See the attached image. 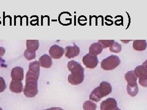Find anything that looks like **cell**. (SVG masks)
Instances as JSON below:
<instances>
[{
  "instance_id": "cell-21",
  "label": "cell",
  "mask_w": 147,
  "mask_h": 110,
  "mask_svg": "<svg viewBox=\"0 0 147 110\" xmlns=\"http://www.w3.org/2000/svg\"><path fill=\"white\" fill-rule=\"evenodd\" d=\"M6 85L5 81H4L3 77L0 76V93H3V92L6 89Z\"/></svg>"
},
{
  "instance_id": "cell-23",
  "label": "cell",
  "mask_w": 147,
  "mask_h": 110,
  "mask_svg": "<svg viewBox=\"0 0 147 110\" xmlns=\"http://www.w3.org/2000/svg\"><path fill=\"white\" fill-rule=\"evenodd\" d=\"M49 109L50 110H64L61 108H59V107H52V108H49Z\"/></svg>"
},
{
  "instance_id": "cell-13",
  "label": "cell",
  "mask_w": 147,
  "mask_h": 110,
  "mask_svg": "<svg viewBox=\"0 0 147 110\" xmlns=\"http://www.w3.org/2000/svg\"><path fill=\"white\" fill-rule=\"evenodd\" d=\"M12 80L22 81L24 79V68L21 67H16L12 68L11 71Z\"/></svg>"
},
{
  "instance_id": "cell-3",
  "label": "cell",
  "mask_w": 147,
  "mask_h": 110,
  "mask_svg": "<svg viewBox=\"0 0 147 110\" xmlns=\"http://www.w3.org/2000/svg\"><path fill=\"white\" fill-rule=\"evenodd\" d=\"M125 80L127 82V94L131 97H135L139 93V88L137 85V77L134 74V71L127 72L125 75Z\"/></svg>"
},
{
  "instance_id": "cell-24",
  "label": "cell",
  "mask_w": 147,
  "mask_h": 110,
  "mask_svg": "<svg viewBox=\"0 0 147 110\" xmlns=\"http://www.w3.org/2000/svg\"><path fill=\"white\" fill-rule=\"evenodd\" d=\"M113 110H121L120 109H119L118 107H117V108H116L115 109H113Z\"/></svg>"
},
{
  "instance_id": "cell-6",
  "label": "cell",
  "mask_w": 147,
  "mask_h": 110,
  "mask_svg": "<svg viewBox=\"0 0 147 110\" xmlns=\"http://www.w3.org/2000/svg\"><path fill=\"white\" fill-rule=\"evenodd\" d=\"M120 63V59L118 56L111 55L103 59L100 63V67L104 70H112L117 67Z\"/></svg>"
},
{
  "instance_id": "cell-12",
  "label": "cell",
  "mask_w": 147,
  "mask_h": 110,
  "mask_svg": "<svg viewBox=\"0 0 147 110\" xmlns=\"http://www.w3.org/2000/svg\"><path fill=\"white\" fill-rule=\"evenodd\" d=\"M117 102L113 98H108L100 104V110H113L117 108Z\"/></svg>"
},
{
  "instance_id": "cell-10",
  "label": "cell",
  "mask_w": 147,
  "mask_h": 110,
  "mask_svg": "<svg viewBox=\"0 0 147 110\" xmlns=\"http://www.w3.org/2000/svg\"><path fill=\"white\" fill-rule=\"evenodd\" d=\"M64 53V49L58 45H53L49 49V54L55 59H60Z\"/></svg>"
},
{
  "instance_id": "cell-25",
  "label": "cell",
  "mask_w": 147,
  "mask_h": 110,
  "mask_svg": "<svg viewBox=\"0 0 147 110\" xmlns=\"http://www.w3.org/2000/svg\"><path fill=\"white\" fill-rule=\"evenodd\" d=\"M0 110H3V109L1 108H0Z\"/></svg>"
},
{
  "instance_id": "cell-15",
  "label": "cell",
  "mask_w": 147,
  "mask_h": 110,
  "mask_svg": "<svg viewBox=\"0 0 147 110\" xmlns=\"http://www.w3.org/2000/svg\"><path fill=\"white\" fill-rule=\"evenodd\" d=\"M39 63L41 67L44 68H50L52 66V58L48 54H44L39 59Z\"/></svg>"
},
{
  "instance_id": "cell-1",
  "label": "cell",
  "mask_w": 147,
  "mask_h": 110,
  "mask_svg": "<svg viewBox=\"0 0 147 110\" xmlns=\"http://www.w3.org/2000/svg\"><path fill=\"white\" fill-rule=\"evenodd\" d=\"M68 70L71 72L68 76V81L72 85H78L81 84L84 80V68L80 64L72 60L67 64Z\"/></svg>"
},
{
  "instance_id": "cell-9",
  "label": "cell",
  "mask_w": 147,
  "mask_h": 110,
  "mask_svg": "<svg viewBox=\"0 0 147 110\" xmlns=\"http://www.w3.org/2000/svg\"><path fill=\"white\" fill-rule=\"evenodd\" d=\"M83 64L84 66L88 68H94L98 64V59L97 56H93L90 53L86 54L82 59Z\"/></svg>"
},
{
  "instance_id": "cell-17",
  "label": "cell",
  "mask_w": 147,
  "mask_h": 110,
  "mask_svg": "<svg viewBox=\"0 0 147 110\" xmlns=\"http://www.w3.org/2000/svg\"><path fill=\"white\" fill-rule=\"evenodd\" d=\"M147 47L145 40H135L133 42V48L136 51H144Z\"/></svg>"
},
{
  "instance_id": "cell-11",
  "label": "cell",
  "mask_w": 147,
  "mask_h": 110,
  "mask_svg": "<svg viewBox=\"0 0 147 110\" xmlns=\"http://www.w3.org/2000/svg\"><path fill=\"white\" fill-rule=\"evenodd\" d=\"M65 56L69 59H71L77 56L80 53V48L75 44L72 46H67L64 49Z\"/></svg>"
},
{
  "instance_id": "cell-14",
  "label": "cell",
  "mask_w": 147,
  "mask_h": 110,
  "mask_svg": "<svg viewBox=\"0 0 147 110\" xmlns=\"http://www.w3.org/2000/svg\"><path fill=\"white\" fill-rule=\"evenodd\" d=\"M9 89L11 92L14 93H21L24 91V85L22 81L12 80L10 85H9Z\"/></svg>"
},
{
  "instance_id": "cell-5",
  "label": "cell",
  "mask_w": 147,
  "mask_h": 110,
  "mask_svg": "<svg viewBox=\"0 0 147 110\" xmlns=\"http://www.w3.org/2000/svg\"><path fill=\"white\" fill-rule=\"evenodd\" d=\"M40 74V64L38 61L30 63L29 69L26 75L25 81H38Z\"/></svg>"
},
{
  "instance_id": "cell-2",
  "label": "cell",
  "mask_w": 147,
  "mask_h": 110,
  "mask_svg": "<svg viewBox=\"0 0 147 110\" xmlns=\"http://www.w3.org/2000/svg\"><path fill=\"white\" fill-rule=\"evenodd\" d=\"M112 91V87L109 82L102 81L100 82L99 86L96 88L90 95L89 99L94 102H99L100 99L108 95Z\"/></svg>"
},
{
  "instance_id": "cell-4",
  "label": "cell",
  "mask_w": 147,
  "mask_h": 110,
  "mask_svg": "<svg viewBox=\"0 0 147 110\" xmlns=\"http://www.w3.org/2000/svg\"><path fill=\"white\" fill-rule=\"evenodd\" d=\"M39 47L38 40H27L26 50L25 51L24 56L27 60L31 61L36 58V51Z\"/></svg>"
},
{
  "instance_id": "cell-20",
  "label": "cell",
  "mask_w": 147,
  "mask_h": 110,
  "mask_svg": "<svg viewBox=\"0 0 147 110\" xmlns=\"http://www.w3.org/2000/svg\"><path fill=\"white\" fill-rule=\"evenodd\" d=\"M114 42H115V40H98V43L102 45L104 48L110 47Z\"/></svg>"
},
{
  "instance_id": "cell-19",
  "label": "cell",
  "mask_w": 147,
  "mask_h": 110,
  "mask_svg": "<svg viewBox=\"0 0 147 110\" xmlns=\"http://www.w3.org/2000/svg\"><path fill=\"white\" fill-rule=\"evenodd\" d=\"M110 51L112 53H119L121 51V45L118 42H115L110 47Z\"/></svg>"
},
{
  "instance_id": "cell-7",
  "label": "cell",
  "mask_w": 147,
  "mask_h": 110,
  "mask_svg": "<svg viewBox=\"0 0 147 110\" xmlns=\"http://www.w3.org/2000/svg\"><path fill=\"white\" fill-rule=\"evenodd\" d=\"M134 73L136 76L139 78L140 85L143 87H147V60L142 65L136 67Z\"/></svg>"
},
{
  "instance_id": "cell-8",
  "label": "cell",
  "mask_w": 147,
  "mask_h": 110,
  "mask_svg": "<svg viewBox=\"0 0 147 110\" xmlns=\"http://www.w3.org/2000/svg\"><path fill=\"white\" fill-rule=\"evenodd\" d=\"M24 94L26 97L33 98L38 94V81H27L24 89Z\"/></svg>"
},
{
  "instance_id": "cell-22",
  "label": "cell",
  "mask_w": 147,
  "mask_h": 110,
  "mask_svg": "<svg viewBox=\"0 0 147 110\" xmlns=\"http://www.w3.org/2000/svg\"><path fill=\"white\" fill-rule=\"evenodd\" d=\"M6 52V50L4 48L0 47V56H3Z\"/></svg>"
},
{
  "instance_id": "cell-16",
  "label": "cell",
  "mask_w": 147,
  "mask_h": 110,
  "mask_svg": "<svg viewBox=\"0 0 147 110\" xmlns=\"http://www.w3.org/2000/svg\"><path fill=\"white\" fill-rule=\"evenodd\" d=\"M104 48L102 45L99 43H93L91 44L89 48V53L93 55V56H97L98 54H100L102 52Z\"/></svg>"
},
{
  "instance_id": "cell-18",
  "label": "cell",
  "mask_w": 147,
  "mask_h": 110,
  "mask_svg": "<svg viewBox=\"0 0 147 110\" xmlns=\"http://www.w3.org/2000/svg\"><path fill=\"white\" fill-rule=\"evenodd\" d=\"M83 108L84 110H96L97 108V105L91 100H88L84 102Z\"/></svg>"
},
{
  "instance_id": "cell-26",
  "label": "cell",
  "mask_w": 147,
  "mask_h": 110,
  "mask_svg": "<svg viewBox=\"0 0 147 110\" xmlns=\"http://www.w3.org/2000/svg\"><path fill=\"white\" fill-rule=\"evenodd\" d=\"M44 110H50V109H49H49H44Z\"/></svg>"
}]
</instances>
